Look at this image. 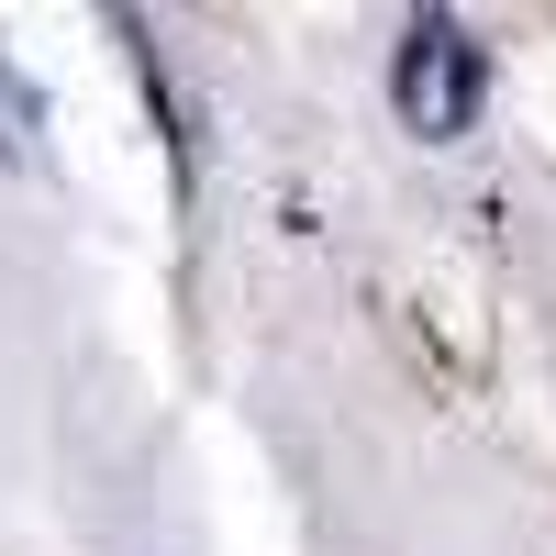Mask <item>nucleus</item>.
I'll list each match as a JSON object with an SVG mask.
<instances>
[{
  "label": "nucleus",
  "mask_w": 556,
  "mask_h": 556,
  "mask_svg": "<svg viewBox=\"0 0 556 556\" xmlns=\"http://www.w3.org/2000/svg\"><path fill=\"white\" fill-rule=\"evenodd\" d=\"M390 101H401V123L424 134V146H456V134L479 123V45H468L456 12H412L401 56H390Z\"/></svg>",
  "instance_id": "f257e3e1"
}]
</instances>
